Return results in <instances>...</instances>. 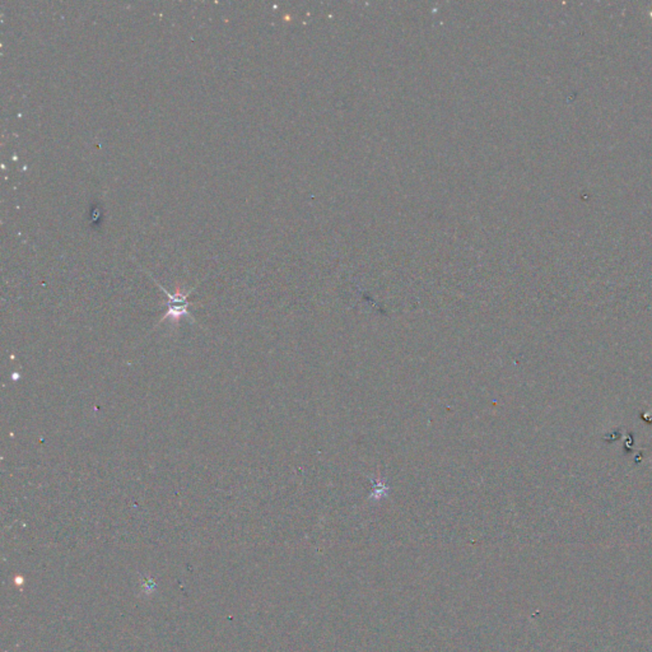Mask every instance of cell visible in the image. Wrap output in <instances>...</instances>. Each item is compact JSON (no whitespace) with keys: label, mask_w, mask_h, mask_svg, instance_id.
<instances>
[{"label":"cell","mask_w":652,"mask_h":652,"mask_svg":"<svg viewBox=\"0 0 652 652\" xmlns=\"http://www.w3.org/2000/svg\"><path fill=\"white\" fill-rule=\"evenodd\" d=\"M160 287H161V286H160ZM162 291H163L166 295L169 296V303H167V312L162 316L160 324L163 323V321L167 320V319H171L172 324H179L181 317H191L189 311H188V307H189L188 296H189V293L177 292L175 295H171V293H169V292H167L166 289H163V288H162ZM191 319H193V317H191ZM193 320L195 321V319H193Z\"/></svg>","instance_id":"cell-1"}]
</instances>
